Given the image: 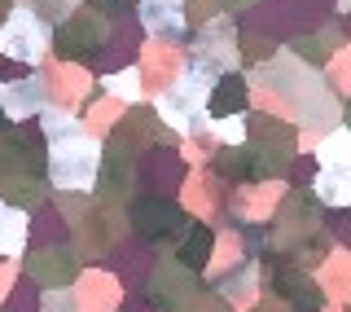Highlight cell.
Returning a JSON list of instances; mask_svg holds the SVG:
<instances>
[{"mask_svg":"<svg viewBox=\"0 0 351 312\" xmlns=\"http://www.w3.org/2000/svg\"><path fill=\"white\" fill-rule=\"evenodd\" d=\"M101 141L88 137V132H75L66 141H53L49 146V181L53 189H66V194H84V189L97 185L101 176Z\"/></svg>","mask_w":351,"mask_h":312,"instance_id":"1","label":"cell"},{"mask_svg":"<svg viewBox=\"0 0 351 312\" xmlns=\"http://www.w3.org/2000/svg\"><path fill=\"white\" fill-rule=\"evenodd\" d=\"M206 93H211V80L193 71H180L171 88H162V97L154 102L162 124H171L180 137H197V132L211 128V115H206Z\"/></svg>","mask_w":351,"mask_h":312,"instance_id":"2","label":"cell"},{"mask_svg":"<svg viewBox=\"0 0 351 312\" xmlns=\"http://www.w3.org/2000/svg\"><path fill=\"white\" fill-rule=\"evenodd\" d=\"M233 66H237V27H233V18L197 22V36H193L189 66H184V71L202 75V80H215V75L233 71Z\"/></svg>","mask_w":351,"mask_h":312,"instance_id":"3","label":"cell"},{"mask_svg":"<svg viewBox=\"0 0 351 312\" xmlns=\"http://www.w3.org/2000/svg\"><path fill=\"white\" fill-rule=\"evenodd\" d=\"M49 44H53V31L31 5H18L14 14L0 22V53L14 58L18 66H40L49 58Z\"/></svg>","mask_w":351,"mask_h":312,"instance_id":"4","label":"cell"},{"mask_svg":"<svg viewBox=\"0 0 351 312\" xmlns=\"http://www.w3.org/2000/svg\"><path fill=\"white\" fill-rule=\"evenodd\" d=\"M44 106H49V80H44L40 71L0 80V110H5L9 119H36Z\"/></svg>","mask_w":351,"mask_h":312,"instance_id":"5","label":"cell"},{"mask_svg":"<svg viewBox=\"0 0 351 312\" xmlns=\"http://www.w3.org/2000/svg\"><path fill=\"white\" fill-rule=\"evenodd\" d=\"M141 27H145L154 40L176 44V40H184V31H189V18H184L180 0H141Z\"/></svg>","mask_w":351,"mask_h":312,"instance_id":"6","label":"cell"},{"mask_svg":"<svg viewBox=\"0 0 351 312\" xmlns=\"http://www.w3.org/2000/svg\"><path fill=\"white\" fill-rule=\"evenodd\" d=\"M246 102H250V88L237 71H224L211 80V93H206V115L211 119H224V115H246Z\"/></svg>","mask_w":351,"mask_h":312,"instance_id":"7","label":"cell"},{"mask_svg":"<svg viewBox=\"0 0 351 312\" xmlns=\"http://www.w3.org/2000/svg\"><path fill=\"white\" fill-rule=\"evenodd\" d=\"M27 242H31V220L22 216V207L0 203V255L14 260V255H22Z\"/></svg>","mask_w":351,"mask_h":312,"instance_id":"8","label":"cell"},{"mask_svg":"<svg viewBox=\"0 0 351 312\" xmlns=\"http://www.w3.org/2000/svg\"><path fill=\"white\" fill-rule=\"evenodd\" d=\"M316 194L325 207L351 211V167H321L316 172Z\"/></svg>","mask_w":351,"mask_h":312,"instance_id":"9","label":"cell"},{"mask_svg":"<svg viewBox=\"0 0 351 312\" xmlns=\"http://www.w3.org/2000/svg\"><path fill=\"white\" fill-rule=\"evenodd\" d=\"M132 216H136V229L141 233H158V225H162V233H167V229L180 225V207L162 203V198H141V203L132 207Z\"/></svg>","mask_w":351,"mask_h":312,"instance_id":"10","label":"cell"},{"mask_svg":"<svg viewBox=\"0 0 351 312\" xmlns=\"http://www.w3.org/2000/svg\"><path fill=\"white\" fill-rule=\"evenodd\" d=\"M40 137L44 141H49V146H53V141H66V137H75V132H88L84 124H80V115H75V110H66V106H44L40 110Z\"/></svg>","mask_w":351,"mask_h":312,"instance_id":"11","label":"cell"},{"mask_svg":"<svg viewBox=\"0 0 351 312\" xmlns=\"http://www.w3.org/2000/svg\"><path fill=\"white\" fill-rule=\"evenodd\" d=\"M106 97H114V102H128V106H136L141 97H145V80H141V66H119V71H110L106 80Z\"/></svg>","mask_w":351,"mask_h":312,"instance_id":"12","label":"cell"},{"mask_svg":"<svg viewBox=\"0 0 351 312\" xmlns=\"http://www.w3.org/2000/svg\"><path fill=\"white\" fill-rule=\"evenodd\" d=\"M211 247H215L211 229H206V225H189V233H184V242H180V264L189 273H202L206 264H211Z\"/></svg>","mask_w":351,"mask_h":312,"instance_id":"13","label":"cell"},{"mask_svg":"<svg viewBox=\"0 0 351 312\" xmlns=\"http://www.w3.org/2000/svg\"><path fill=\"white\" fill-rule=\"evenodd\" d=\"M316 163L321 167H351V128L325 132V141L316 146Z\"/></svg>","mask_w":351,"mask_h":312,"instance_id":"14","label":"cell"},{"mask_svg":"<svg viewBox=\"0 0 351 312\" xmlns=\"http://www.w3.org/2000/svg\"><path fill=\"white\" fill-rule=\"evenodd\" d=\"M211 137L219 146H241L246 141V115H224V119H211Z\"/></svg>","mask_w":351,"mask_h":312,"instance_id":"15","label":"cell"},{"mask_svg":"<svg viewBox=\"0 0 351 312\" xmlns=\"http://www.w3.org/2000/svg\"><path fill=\"white\" fill-rule=\"evenodd\" d=\"M40 312H80V295L71 286H53L40 295Z\"/></svg>","mask_w":351,"mask_h":312,"instance_id":"16","label":"cell"},{"mask_svg":"<svg viewBox=\"0 0 351 312\" xmlns=\"http://www.w3.org/2000/svg\"><path fill=\"white\" fill-rule=\"evenodd\" d=\"M5 312H40V295H36V286H31V282L14 286V295H9Z\"/></svg>","mask_w":351,"mask_h":312,"instance_id":"17","label":"cell"},{"mask_svg":"<svg viewBox=\"0 0 351 312\" xmlns=\"http://www.w3.org/2000/svg\"><path fill=\"white\" fill-rule=\"evenodd\" d=\"M75 5H80V0H44L36 14H40L44 22H66V18L75 14Z\"/></svg>","mask_w":351,"mask_h":312,"instance_id":"18","label":"cell"},{"mask_svg":"<svg viewBox=\"0 0 351 312\" xmlns=\"http://www.w3.org/2000/svg\"><path fill=\"white\" fill-rule=\"evenodd\" d=\"M5 124H9V115H5V110H0V132H5Z\"/></svg>","mask_w":351,"mask_h":312,"instance_id":"19","label":"cell"},{"mask_svg":"<svg viewBox=\"0 0 351 312\" xmlns=\"http://www.w3.org/2000/svg\"><path fill=\"white\" fill-rule=\"evenodd\" d=\"M22 5H27V0H22Z\"/></svg>","mask_w":351,"mask_h":312,"instance_id":"20","label":"cell"},{"mask_svg":"<svg viewBox=\"0 0 351 312\" xmlns=\"http://www.w3.org/2000/svg\"><path fill=\"white\" fill-rule=\"evenodd\" d=\"M180 5H184V0H180Z\"/></svg>","mask_w":351,"mask_h":312,"instance_id":"21","label":"cell"}]
</instances>
